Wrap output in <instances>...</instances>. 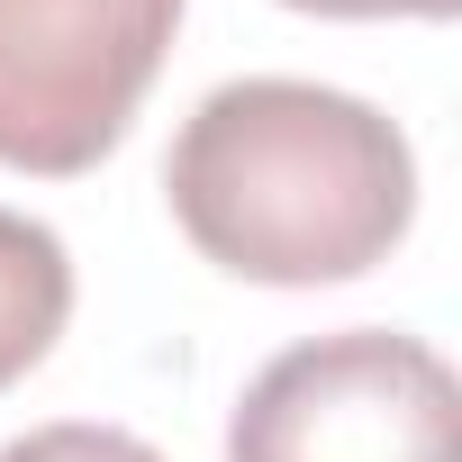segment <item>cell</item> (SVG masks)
Here are the masks:
<instances>
[{
  "mask_svg": "<svg viewBox=\"0 0 462 462\" xmlns=\"http://www.w3.org/2000/svg\"><path fill=\"white\" fill-rule=\"evenodd\" d=\"M0 462H163L145 435H127V426H82V417H64V426H37V435H19V444H0Z\"/></svg>",
  "mask_w": 462,
  "mask_h": 462,
  "instance_id": "5b68a950",
  "label": "cell"
},
{
  "mask_svg": "<svg viewBox=\"0 0 462 462\" xmlns=\"http://www.w3.org/2000/svg\"><path fill=\"white\" fill-rule=\"evenodd\" d=\"M181 0H0V163L91 172L154 91Z\"/></svg>",
  "mask_w": 462,
  "mask_h": 462,
  "instance_id": "3957f363",
  "label": "cell"
},
{
  "mask_svg": "<svg viewBox=\"0 0 462 462\" xmlns=\"http://www.w3.org/2000/svg\"><path fill=\"white\" fill-rule=\"evenodd\" d=\"M73 318V254L55 226L0 208V390L28 381Z\"/></svg>",
  "mask_w": 462,
  "mask_h": 462,
  "instance_id": "277c9868",
  "label": "cell"
},
{
  "mask_svg": "<svg viewBox=\"0 0 462 462\" xmlns=\"http://www.w3.org/2000/svg\"><path fill=\"white\" fill-rule=\"evenodd\" d=\"M226 462H462L453 363L390 327L309 336L245 381Z\"/></svg>",
  "mask_w": 462,
  "mask_h": 462,
  "instance_id": "7a4b0ae2",
  "label": "cell"
},
{
  "mask_svg": "<svg viewBox=\"0 0 462 462\" xmlns=\"http://www.w3.org/2000/svg\"><path fill=\"white\" fill-rule=\"evenodd\" d=\"M309 19H453L462 0H291Z\"/></svg>",
  "mask_w": 462,
  "mask_h": 462,
  "instance_id": "8992f818",
  "label": "cell"
},
{
  "mask_svg": "<svg viewBox=\"0 0 462 462\" xmlns=\"http://www.w3.org/2000/svg\"><path fill=\"white\" fill-rule=\"evenodd\" d=\"M163 190L181 236L217 273L318 291L390 263V245L417 217V154L372 100L254 73L217 82L181 118Z\"/></svg>",
  "mask_w": 462,
  "mask_h": 462,
  "instance_id": "6da1fadb",
  "label": "cell"
}]
</instances>
